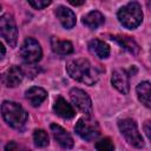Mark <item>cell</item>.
I'll return each instance as SVG.
<instances>
[{"label":"cell","mask_w":151,"mask_h":151,"mask_svg":"<svg viewBox=\"0 0 151 151\" xmlns=\"http://www.w3.org/2000/svg\"><path fill=\"white\" fill-rule=\"evenodd\" d=\"M70 98L73 103V105L80 110L86 116H91L93 112V106H92V100L90 96L81 88L73 87L70 91Z\"/></svg>","instance_id":"cell-8"},{"label":"cell","mask_w":151,"mask_h":151,"mask_svg":"<svg viewBox=\"0 0 151 151\" xmlns=\"http://www.w3.org/2000/svg\"><path fill=\"white\" fill-rule=\"evenodd\" d=\"M55 15L57 18L59 19L60 24L66 28V29H71L76 26V22H77V18H76V14L72 9L65 7V6H59L57 7L55 9Z\"/></svg>","instance_id":"cell-12"},{"label":"cell","mask_w":151,"mask_h":151,"mask_svg":"<svg viewBox=\"0 0 151 151\" xmlns=\"http://www.w3.org/2000/svg\"><path fill=\"white\" fill-rule=\"evenodd\" d=\"M28 4L35 8V9H44L45 7L51 5V1H46V0H29Z\"/></svg>","instance_id":"cell-22"},{"label":"cell","mask_w":151,"mask_h":151,"mask_svg":"<svg viewBox=\"0 0 151 151\" xmlns=\"http://www.w3.org/2000/svg\"><path fill=\"white\" fill-rule=\"evenodd\" d=\"M66 71L72 79L88 86L94 85L99 80L103 72L100 67L93 65L88 59L85 58H77L67 61Z\"/></svg>","instance_id":"cell-1"},{"label":"cell","mask_w":151,"mask_h":151,"mask_svg":"<svg viewBox=\"0 0 151 151\" xmlns=\"http://www.w3.org/2000/svg\"><path fill=\"white\" fill-rule=\"evenodd\" d=\"M26 99L29 101V104L34 107L39 106L46 98H47V92L45 88L39 87V86H32L25 92Z\"/></svg>","instance_id":"cell-14"},{"label":"cell","mask_w":151,"mask_h":151,"mask_svg":"<svg viewBox=\"0 0 151 151\" xmlns=\"http://www.w3.org/2000/svg\"><path fill=\"white\" fill-rule=\"evenodd\" d=\"M50 129H51V132H52L54 139L58 142V144L63 149H72L73 147L74 140H73L72 136L64 127H61L60 125L53 123V124H51Z\"/></svg>","instance_id":"cell-10"},{"label":"cell","mask_w":151,"mask_h":151,"mask_svg":"<svg viewBox=\"0 0 151 151\" xmlns=\"http://www.w3.org/2000/svg\"><path fill=\"white\" fill-rule=\"evenodd\" d=\"M96 150L97 151H113L114 150L113 142L109 137L101 138L96 143Z\"/></svg>","instance_id":"cell-21"},{"label":"cell","mask_w":151,"mask_h":151,"mask_svg":"<svg viewBox=\"0 0 151 151\" xmlns=\"http://www.w3.org/2000/svg\"><path fill=\"white\" fill-rule=\"evenodd\" d=\"M5 151H20V147L14 140H11L5 145Z\"/></svg>","instance_id":"cell-23"},{"label":"cell","mask_w":151,"mask_h":151,"mask_svg":"<svg viewBox=\"0 0 151 151\" xmlns=\"http://www.w3.org/2000/svg\"><path fill=\"white\" fill-rule=\"evenodd\" d=\"M33 142L35 144V146L38 147H46L50 143V138L48 134L45 130L41 129H37L33 132Z\"/></svg>","instance_id":"cell-20"},{"label":"cell","mask_w":151,"mask_h":151,"mask_svg":"<svg viewBox=\"0 0 151 151\" xmlns=\"http://www.w3.org/2000/svg\"><path fill=\"white\" fill-rule=\"evenodd\" d=\"M76 133L84 140L91 142L100 134V127L97 120L92 119L91 116L80 118L74 125Z\"/></svg>","instance_id":"cell-5"},{"label":"cell","mask_w":151,"mask_h":151,"mask_svg":"<svg viewBox=\"0 0 151 151\" xmlns=\"http://www.w3.org/2000/svg\"><path fill=\"white\" fill-rule=\"evenodd\" d=\"M1 114L4 120L11 127L17 130L22 129L28 119V113L26 110L20 104L11 100H5L1 104Z\"/></svg>","instance_id":"cell-2"},{"label":"cell","mask_w":151,"mask_h":151,"mask_svg":"<svg viewBox=\"0 0 151 151\" xmlns=\"http://www.w3.org/2000/svg\"><path fill=\"white\" fill-rule=\"evenodd\" d=\"M118 127L125 140L133 147L142 149L144 146V139L138 131L137 124L131 118H125L118 122Z\"/></svg>","instance_id":"cell-4"},{"label":"cell","mask_w":151,"mask_h":151,"mask_svg":"<svg viewBox=\"0 0 151 151\" xmlns=\"http://www.w3.org/2000/svg\"><path fill=\"white\" fill-rule=\"evenodd\" d=\"M149 126H150V122L146 120L145 124H144V131H145V134H146L147 138H150V127Z\"/></svg>","instance_id":"cell-24"},{"label":"cell","mask_w":151,"mask_h":151,"mask_svg":"<svg viewBox=\"0 0 151 151\" xmlns=\"http://www.w3.org/2000/svg\"><path fill=\"white\" fill-rule=\"evenodd\" d=\"M112 40H114L117 44H119L122 47H124L126 51H129L132 54H137L139 52V46L136 42L134 39H132L129 35H112Z\"/></svg>","instance_id":"cell-18"},{"label":"cell","mask_w":151,"mask_h":151,"mask_svg":"<svg viewBox=\"0 0 151 151\" xmlns=\"http://www.w3.org/2000/svg\"><path fill=\"white\" fill-rule=\"evenodd\" d=\"M136 93H137L138 100L145 107L149 109L151 106V103H150V83L147 80L139 83L136 87Z\"/></svg>","instance_id":"cell-19"},{"label":"cell","mask_w":151,"mask_h":151,"mask_svg":"<svg viewBox=\"0 0 151 151\" xmlns=\"http://www.w3.org/2000/svg\"><path fill=\"white\" fill-rule=\"evenodd\" d=\"M117 18L120 25H123L125 28L134 29L143 21L142 6L137 1H131L119 8V11L117 12Z\"/></svg>","instance_id":"cell-3"},{"label":"cell","mask_w":151,"mask_h":151,"mask_svg":"<svg viewBox=\"0 0 151 151\" xmlns=\"http://www.w3.org/2000/svg\"><path fill=\"white\" fill-rule=\"evenodd\" d=\"M111 84L120 93L127 94L130 91V80L127 72L125 70H114L111 77Z\"/></svg>","instance_id":"cell-11"},{"label":"cell","mask_w":151,"mask_h":151,"mask_svg":"<svg viewBox=\"0 0 151 151\" xmlns=\"http://www.w3.org/2000/svg\"><path fill=\"white\" fill-rule=\"evenodd\" d=\"M50 42H51L52 51L57 54L67 55V54H71L73 52V45L68 40H60L55 37H52Z\"/></svg>","instance_id":"cell-17"},{"label":"cell","mask_w":151,"mask_h":151,"mask_svg":"<svg viewBox=\"0 0 151 151\" xmlns=\"http://www.w3.org/2000/svg\"><path fill=\"white\" fill-rule=\"evenodd\" d=\"M5 54H6V48H5L4 44L0 41V59H2L5 57Z\"/></svg>","instance_id":"cell-25"},{"label":"cell","mask_w":151,"mask_h":151,"mask_svg":"<svg viewBox=\"0 0 151 151\" xmlns=\"http://www.w3.org/2000/svg\"><path fill=\"white\" fill-rule=\"evenodd\" d=\"M87 47H88V51L92 54L97 55L100 59H105V58H107L110 55V46L105 41H103L100 39L90 40Z\"/></svg>","instance_id":"cell-15"},{"label":"cell","mask_w":151,"mask_h":151,"mask_svg":"<svg viewBox=\"0 0 151 151\" xmlns=\"http://www.w3.org/2000/svg\"><path fill=\"white\" fill-rule=\"evenodd\" d=\"M104 22H105V17L99 11H91L83 17V24L90 29H96L99 26H101Z\"/></svg>","instance_id":"cell-16"},{"label":"cell","mask_w":151,"mask_h":151,"mask_svg":"<svg viewBox=\"0 0 151 151\" xmlns=\"http://www.w3.org/2000/svg\"><path fill=\"white\" fill-rule=\"evenodd\" d=\"M22 78H24V72L19 66H12L0 74L1 83L7 87L18 86L22 81Z\"/></svg>","instance_id":"cell-9"},{"label":"cell","mask_w":151,"mask_h":151,"mask_svg":"<svg viewBox=\"0 0 151 151\" xmlns=\"http://www.w3.org/2000/svg\"><path fill=\"white\" fill-rule=\"evenodd\" d=\"M0 9H1V6H0Z\"/></svg>","instance_id":"cell-27"},{"label":"cell","mask_w":151,"mask_h":151,"mask_svg":"<svg viewBox=\"0 0 151 151\" xmlns=\"http://www.w3.org/2000/svg\"><path fill=\"white\" fill-rule=\"evenodd\" d=\"M20 55L26 64H35L42 57V50L38 40L34 38H27L20 47Z\"/></svg>","instance_id":"cell-7"},{"label":"cell","mask_w":151,"mask_h":151,"mask_svg":"<svg viewBox=\"0 0 151 151\" xmlns=\"http://www.w3.org/2000/svg\"><path fill=\"white\" fill-rule=\"evenodd\" d=\"M68 2H70L71 5H73V6H80V5L85 4V1H73V0H70Z\"/></svg>","instance_id":"cell-26"},{"label":"cell","mask_w":151,"mask_h":151,"mask_svg":"<svg viewBox=\"0 0 151 151\" xmlns=\"http://www.w3.org/2000/svg\"><path fill=\"white\" fill-rule=\"evenodd\" d=\"M0 37L11 46L15 47L18 42V27L12 14L5 13L0 17Z\"/></svg>","instance_id":"cell-6"},{"label":"cell","mask_w":151,"mask_h":151,"mask_svg":"<svg viewBox=\"0 0 151 151\" xmlns=\"http://www.w3.org/2000/svg\"><path fill=\"white\" fill-rule=\"evenodd\" d=\"M53 110L55 112L57 116L64 118V119H71L76 116V111L73 109V106L66 101V99H64L63 97H58L54 105H53Z\"/></svg>","instance_id":"cell-13"}]
</instances>
